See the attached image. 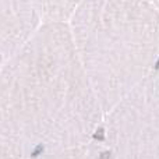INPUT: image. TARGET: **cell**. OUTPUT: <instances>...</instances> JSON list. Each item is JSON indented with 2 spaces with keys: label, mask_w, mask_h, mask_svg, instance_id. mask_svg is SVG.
<instances>
[{
  "label": "cell",
  "mask_w": 159,
  "mask_h": 159,
  "mask_svg": "<svg viewBox=\"0 0 159 159\" xmlns=\"http://www.w3.org/2000/svg\"><path fill=\"white\" fill-rule=\"evenodd\" d=\"M103 107L67 22H43L0 64V159L98 137Z\"/></svg>",
  "instance_id": "obj_1"
},
{
  "label": "cell",
  "mask_w": 159,
  "mask_h": 159,
  "mask_svg": "<svg viewBox=\"0 0 159 159\" xmlns=\"http://www.w3.org/2000/svg\"><path fill=\"white\" fill-rule=\"evenodd\" d=\"M67 24L106 113L143 80L157 43L155 13L147 0H81Z\"/></svg>",
  "instance_id": "obj_2"
},
{
  "label": "cell",
  "mask_w": 159,
  "mask_h": 159,
  "mask_svg": "<svg viewBox=\"0 0 159 159\" xmlns=\"http://www.w3.org/2000/svg\"><path fill=\"white\" fill-rule=\"evenodd\" d=\"M43 24L34 0H0V55L3 59L22 46Z\"/></svg>",
  "instance_id": "obj_3"
},
{
  "label": "cell",
  "mask_w": 159,
  "mask_h": 159,
  "mask_svg": "<svg viewBox=\"0 0 159 159\" xmlns=\"http://www.w3.org/2000/svg\"><path fill=\"white\" fill-rule=\"evenodd\" d=\"M101 149V140L96 137L92 141L80 144V145L39 151L21 159H99Z\"/></svg>",
  "instance_id": "obj_4"
},
{
  "label": "cell",
  "mask_w": 159,
  "mask_h": 159,
  "mask_svg": "<svg viewBox=\"0 0 159 159\" xmlns=\"http://www.w3.org/2000/svg\"><path fill=\"white\" fill-rule=\"evenodd\" d=\"M42 16L43 22L63 21L67 22L74 8L81 0H34Z\"/></svg>",
  "instance_id": "obj_5"
},
{
  "label": "cell",
  "mask_w": 159,
  "mask_h": 159,
  "mask_svg": "<svg viewBox=\"0 0 159 159\" xmlns=\"http://www.w3.org/2000/svg\"><path fill=\"white\" fill-rule=\"evenodd\" d=\"M2 61H3V56L0 55V64H2Z\"/></svg>",
  "instance_id": "obj_6"
}]
</instances>
